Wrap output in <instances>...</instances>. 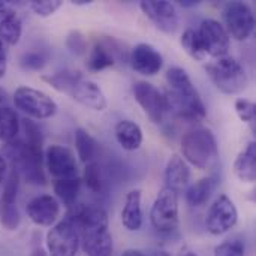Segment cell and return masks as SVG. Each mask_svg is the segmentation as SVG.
<instances>
[{
    "label": "cell",
    "instance_id": "cell-1",
    "mask_svg": "<svg viewBox=\"0 0 256 256\" xmlns=\"http://www.w3.org/2000/svg\"><path fill=\"white\" fill-rule=\"evenodd\" d=\"M166 82L170 87L165 94L168 110L188 120H202L207 116V108L183 68H170L166 70Z\"/></svg>",
    "mask_w": 256,
    "mask_h": 256
},
{
    "label": "cell",
    "instance_id": "cell-2",
    "mask_svg": "<svg viewBox=\"0 0 256 256\" xmlns=\"http://www.w3.org/2000/svg\"><path fill=\"white\" fill-rule=\"evenodd\" d=\"M42 80L54 90L70 96L74 100L90 110L104 111L108 106V100L102 88L78 70H60L52 75H44Z\"/></svg>",
    "mask_w": 256,
    "mask_h": 256
},
{
    "label": "cell",
    "instance_id": "cell-3",
    "mask_svg": "<svg viewBox=\"0 0 256 256\" xmlns=\"http://www.w3.org/2000/svg\"><path fill=\"white\" fill-rule=\"evenodd\" d=\"M183 159L198 170H210L219 158V147L214 134L207 128L188 130L182 138Z\"/></svg>",
    "mask_w": 256,
    "mask_h": 256
},
{
    "label": "cell",
    "instance_id": "cell-4",
    "mask_svg": "<svg viewBox=\"0 0 256 256\" xmlns=\"http://www.w3.org/2000/svg\"><path fill=\"white\" fill-rule=\"evenodd\" d=\"M4 160L10 162L12 170L22 176L32 184H45V174L42 171L44 154L33 152L22 140L15 138L6 142L4 152L2 154Z\"/></svg>",
    "mask_w": 256,
    "mask_h": 256
},
{
    "label": "cell",
    "instance_id": "cell-5",
    "mask_svg": "<svg viewBox=\"0 0 256 256\" xmlns=\"http://www.w3.org/2000/svg\"><path fill=\"white\" fill-rule=\"evenodd\" d=\"M207 75L218 90L225 94H238L248 87V75L238 60L231 56L218 57L206 66Z\"/></svg>",
    "mask_w": 256,
    "mask_h": 256
},
{
    "label": "cell",
    "instance_id": "cell-6",
    "mask_svg": "<svg viewBox=\"0 0 256 256\" xmlns=\"http://www.w3.org/2000/svg\"><path fill=\"white\" fill-rule=\"evenodd\" d=\"M66 219L75 226L80 236V246L108 231V214L99 206L75 204Z\"/></svg>",
    "mask_w": 256,
    "mask_h": 256
},
{
    "label": "cell",
    "instance_id": "cell-7",
    "mask_svg": "<svg viewBox=\"0 0 256 256\" xmlns=\"http://www.w3.org/2000/svg\"><path fill=\"white\" fill-rule=\"evenodd\" d=\"M14 104L16 110L24 112L27 117L36 120L50 118L58 110L54 99H51L46 93L27 86H21L15 90Z\"/></svg>",
    "mask_w": 256,
    "mask_h": 256
},
{
    "label": "cell",
    "instance_id": "cell-8",
    "mask_svg": "<svg viewBox=\"0 0 256 256\" xmlns=\"http://www.w3.org/2000/svg\"><path fill=\"white\" fill-rule=\"evenodd\" d=\"M150 222L153 228L162 234H170L178 226V195L170 188H162L158 194L152 212Z\"/></svg>",
    "mask_w": 256,
    "mask_h": 256
},
{
    "label": "cell",
    "instance_id": "cell-9",
    "mask_svg": "<svg viewBox=\"0 0 256 256\" xmlns=\"http://www.w3.org/2000/svg\"><path fill=\"white\" fill-rule=\"evenodd\" d=\"M222 16L225 21V30L230 38L237 40H246L250 38L255 28V14L252 8L244 2H228L224 6Z\"/></svg>",
    "mask_w": 256,
    "mask_h": 256
},
{
    "label": "cell",
    "instance_id": "cell-10",
    "mask_svg": "<svg viewBox=\"0 0 256 256\" xmlns=\"http://www.w3.org/2000/svg\"><path fill=\"white\" fill-rule=\"evenodd\" d=\"M132 92H134L135 100L142 108V111L147 114V117L153 123L160 124L168 111L165 94L156 86H153L152 82H147V81H136L134 84Z\"/></svg>",
    "mask_w": 256,
    "mask_h": 256
},
{
    "label": "cell",
    "instance_id": "cell-11",
    "mask_svg": "<svg viewBox=\"0 0 256 256\" xmlns=\"http://www.w3.org/2000/svg\"><path fill=\"white\" fill-rule=\"evenodd\" d=\"M238 220V212L232 200L220 195L208 208L206 218V228L212 236H222L232 230Z\"/></svg>",
    "mask_w": 256,
    "mask_h": 256
},
{
    "label": "cell",
    "instance_id": "cell-12",
    "mask_svg": "<svg viewBox=\"0 0 256 256\" xmlns=\"http://www.w3.org/2000/svg\"><path fill=\"white\" fill-rule=\"evenodd\" d=\"M50 256H75L80 249V236L75 226L64 218L46 234Z\"/></svg>",
    "mask_w": 256,
    "mask_h": 256
},
{
    "label": "cell",
    "instance_id": "cell-13",
    "mask_svg": "<svg viewBox=\"0 0 256 256\" xmlns=\"http://www.w3.org/2000/svg\"><path fill=\"white\" fill-rule=\"evenodd\" d=\"M126 58L129 57L124 51V46L112 38H105L98 40L90 50L87 68L92 72H99L114 66L117 62H124Z\"/></svg>",
    "mask_w": 256,
    "mask_h": 256
},
{
    "label": "cell",
    "instance_id": "cell-14",
    "mask_svg": "<svg viewBox=\"0 0 256 256\" xmlns=\"http://www.w3.org/2000/svg\"><path fill=\"white\" fill-rule=\"evenodd\" d=\"M18 189L20 176L16 171H10L4 180L3 196L0 198V224L8 231H15L21 224L18 210Z\"/></svg>",
    "mask_w": 256,
    "mask_h": 256
},
{
    "label": "cell",
    "instance_id": "cell-15",
    "mask_svg": "<svg viewBox=\"0 0 256 256\" xmlns=\"http://www.w3.org/2000/svg\"><path fill=\"white\" fill-rule=\"evenodd\" d=\"M196 32L201 39L206 54H208L214 58L224 57L228 54V50L231 45V38L222 22H219L218 20H213V18H207L200 24V28Z\"/></svg>",
    "mask_w": 256,
    "mask_h": 256
},
{
    "label": "cell",
    "instance_id": "cell-16",
    "mask_svg": "<svg viewBox=\"0 0 256 256\" xmlns=\"http://www.w3.org/2000/svg\"><path fill=\"white\" fill-rule=\"evenodd\" d=\"M44 159H45L48 172L56 180L78 177V164L70 148L64 146H58V144L50 146L45 150Z\"/></svg>",
    "mask_w": 256,
    "mask_h": 256
},
{
    "label": "cell",
    "instance_id": "cell-17",
    "mask_svg": "<svg viewBox=\"0 0 256 256\" xmlns=\"http://www.w3.org/2000/svg\"><path fill=\"white\" fill-rule=\"evenodd\" d=\"M144 15L162 32L176 33L180 26V16L176 6L168 0H144L140 3Z\"/></svg>",
    "mask_w": 256,
    "mask_h": 256
},
{
    "label": "cell",
    "instance_id": "cell-18",
    "mask_svg": "<svg viewBox=\"0 0 256 256\" xmlns=\"http://www.w3.org/2000/svg\"><path fill=\"white\" fill-rule=\"evenodd\" d=\"M26 213L38 226H51L60 216V202L51 195H38L27 202Z\"/></svg>",
    "mask_w": 256,
    "mask_h": 256
},
{
    "label": "cell",
    "instance_id": "cell-19",
    "mask_svg": "<svg viewBox=\"0 0 256 256\" xmlns=\"http://www.w3.org/2000/svg\"><path fill=\"white\" fill-rule=\"evenodd\" d=\"M129 62L138 74L146 76H153L159 74V70L164 66L162 54L150 44L135 45L130 51Z\"/></svg>",
    "mask_w": 256,
    "mask_h": 256
},
{
    "label": "cell",
    "instance_id": "cell-20",
    "mask_svg": "<svg viewBox=\"0 0 256 256\" xmlns=\"http://www.w3.org/2000/svg\"><path fill=\"white\" fill-rule=\"evenodd\" d=\"M22 33V22L18 14L12 9V4L4 2L0 6V40L8 45L18 44Z\"/></svg>",
    "mask_w": 256,
    "mask_h": 256
},
{
    "label": "cell",
    "instance_id": "cell-21",
    "mask_svg": "<svg viewBox=\"0 0 256 256\" xmlns=\"http://www.w3.org/2000/svg\"><path fill=\"white\" fill-rule=\"evenodd\" d=\"M189 180H190V170L188 162L180 154H172L166 162V168H165L166 188L178 192L189 184Z\"/></svg>",
    "mask_w": 256,
    "mask_h": 256
},
{
    "label": "cell",
    "instance_id": "cell-22",
    "mask_svg": "<svg viewBox=\"0 0 256 256\" xmlns=\"http://www.w3.org/2000/svg\"><path fill=\"white\" fill-rule=\"evenodd\" d=\"M122 224L128 231H138L142 226V207L141 190L134 189L126 195L122 210Z\"/></svg>",
    "mask_w": 256,
    "mask_h": 256
},
{
    "label": "cell",
    "instance_id": "cell-23",
    "mask_svg": "<svg viewBox=\"0 0 256 256\" xmlns=\"http://www.w3.org/2000/svg\"><path fill=\"white\" fill-rule=\"evenodd\" d=\"M116 140L120 147L126 152H135L142 144V130L141 128L130 120H122L114 128Z\"/></svg>",
    "mask_w": 256,
    "mask_h": 256
},
{
    "label": "cell",
    "instance_id": "cell-24",
    "mask_svg": "<svg viewBox=\"0 0 256 256\" xmlns=\"http://www.w3.org/2000/svg\"><path fill=\"white\" fill-rule=\"evenodd\" d=\"M234 172L243 183H254L256 178V142L250 141L234 162Z\"/></svg>",
    "mask_w": 256,
    "mask_h": 256
},
{
    "label": "cell",
    "instance_id": "cell-25",
    "mask_svg": "<svg viewBox=\"0 0 256 256\" xmlns=\"http://www.w3.org/2000/svg\"><path fill=\"white\" fill-rule=\"evenodd\" d=\"M218 177L210 176L190 184L186 190V201L190 207H201L208 202L218 188Z\"/></svg>",
    "mask_w": 256,
    "mask_h": 256
},
{
    "label": "cell",
    "instance_id": "cell-26",
    "mask_svg": "<svg viewBox=\"0 0 256 256\" xmlns=\"http://www.w3.org/2000/svg\"><path fill=\"white\" fill-rule=\"evenodd\" d=\"M80 189H81V180L78 177H75V178H63V180H56L54 182V194L57 196L56 200H58L68 208L75 206Z\"/></svg>",
    "mask_w": 256,
    "mask_h": 256
},
{
    "label": "cell",
    "instance_id": "cell-27",
    "mask_svg": "<svg viewBox=\"0 0 256 256\" xmlns=\"http://www.w3.org/2000/svg\"><path fill=\"white\" fill-rule=\"evenodd\" d=\"M20 118L15 110L8 105H0V141L10 142L18 136Z\"/></svg>",
    "mask_w": 256,
    "mask_h": 256
},
{
    "label": "cell",
    "instance_id": "cell-28",
    "mask_svg": "<svg viewBox=\"0 0 256 256\" xmlns=\"http://www.w3.org/2000/svg\"><path fill=\"white\" fill-rule=\"evenodd\" d=\"M75 148L80 160L82 164L93 162L98 153V142L96 140L82 128H78L75 130Z\"/></svg>",
    "mask_w": 256,
    "mask_h": 256
},
{
    "label": "cell",
    "instance_id": "cell-29",
    "mask_svg": "<svg viewBox=\"0 0 256 256\" xmlns=\"http://www.w3.org/2000/svg\"><path fill=\"white\" fill-rule=\"evenodd\" d=\"M84 183L93 194H104L106 188V180L102 171V166L98 162H88L84 168Z\"/></svg>",
    "mask_w": 256,
    "mask_h": 256
},
{
    "label": "cell",
    "instance_id": "cell-30",
    "mask_svg": "<svg viewBox=\"0 0 256 256\" xmlns=\"http://www.w3.org/2000/svg\"><path fill=\"white\" fill-rule=\"evenodd\" d=\"M81 248L87 256H112V237L106 231L99 237L81 244Z\"/></svg>",
    "mask_w": 256,
    "mask_h": 256
},
{
    "label": "cell",
    "instance_id": "cell-31",
    "mask_svg": "<svg viewBox=\"0 0 256 256\" xmlns=\"http://www.w3.org/2000/svg\"><path fill=\"white\" fill-rule=\"evenodd\" d=\"M180 44H182L183 50H184L192 58H195V60H198V62H202V60L207 57V54H206V51H204V46H202V44H201V39H200L196 30L188 28V30L183 33V36H182V39H180Z\"/></svg>",
    "mask_w": 256,
    "mask_h": 256
},
{
    "label": "cell",
    "instance_id": "cell-32",
    "mask_svg": "<svg viewBox=\"0 0 256 256\" xmlns=\"http://www.w3.org/2000/svg\"><path fill=\"white\" fill-rule=\"evenodd\" d=\"M50 60V54L45 50H30L22 52L20 58V64L24 70H40Z\"/></svg>",
    "mask_w": 256,
    "mask_h": 256
},
{
    "label": "cell",
    "instance_id": "cell-33",
    "mask_svg": "<svg viewBox=\"0 0 256 256\" xmlns=\"http://www.w3.org/2000/svg\"><path fill=\"white\" fill-rule=\"evenodd\" d=\"M24 132H26V144L36 153L44 154L42 146H44V136L39 129V126L32 120H24Z\"/></svg>",
    "mask_w": 256,
    "mask_h": 256
},
{
    "label": "cell",
    "instance_id": "cell-34",
    "mask_svg": "<svg viewBox=\"0 0 256 256\" xmlns=\"http://www.w3.org/2000/svg\"><path fill=\"white\" fill-rule=\"evenodd\" d=\"M236 112L237 116L240 117L242 122L254 126L255 124L256 118V106L255 104L249 99H244V98H240L236 100Z\"/></svg>",
    "mask_w": 256,
    "mask_h": 256
},
{
    "label": "cell",
    "instance_id": "cell-35",
    "mask_svg": "<svg viewBox=\"0 0 256 256\" xmlns=\"http://www.w3.org/2000/svg\"><path fill=\"white\" fill-rule=\"evenodd\" d=\"M63 4L62 0H33L30 2V9L39 16H50L52 15L60 6Z\"/></svg>",
    "mask_w": 256,
    "mask_h": 256
},
{
    "label": "cell",
    "instance_id": "cell-36",
    "mask_svg": "<svg viewBox=\"0 0 256 256\" xmlns=\"http://www.w3.org/2000/svg\"><path fill=\"white\" fill-rule=\"evenodd\" d=\"M66 46L69 48L70 52L80 56V54H84L87 51V40L81 32L72 30L66 38Z\"/></svg>",
    "mask_w": 256,
    "mask_h": 256
},
{
    "label": "cell",
    "instance_id": "cell-37",
    "mask_svg": "<svg viewBox=\"0 0 256 256\" xmlns=\"http://www.w3.org/2000/svg\"><path fill=\"white\" fill-rule=\"evenodd\" d=\"M214 256H244V244L238 240L225 242L214 249Z\"/></svg>",
    "mask_w": 256,
    "mask_h": 256
},
{
    "label": "cell",
    "instance_id": "cell-38",
    "mask_svg": "<svg viewBox=\"0 0 256 256\" xmlns=\"http://www.w3.org/2000/svg\"><path fill=\"white\" fill-rule=\"evenodd\" d=\"M6 69H8V54H6L4 44L0 40V78L4 76Z\"/></svg>",
    "mask_w": 256,
    "mask_h": 256
},
{
    "label": "cell",
    "instance_id": "cell-39",
    "mask_svg": "<svg viewBox=\"0 0 256 256\" xmlns=\"http://www.w3.org/2000/svg\"><path fill=\"white\" fill-rule=\"evenodd\" d=\"M6 177H8V162L0 154V183H3L6 180Z\"/></svg>",
    "mask_w": 256,
    "mask_h": 256
},
{
    "label": "cell",
    "instance_id": "cell-40",
    "mask_svg": "<svg viewBox=\"0 0 256 256\" xmlns=\"http://www.w3.org/2000/svg\"><path fill=\"white\" fill-rule=\"evenodd\" d=\"M122 256H146L141 250H136V249H128V250H124Z\"/></svg>",
    "mask_w": 256,
    "mask_h": 256
},
{
    "label": "cell",
    "instance_id": "cell-41",
    "mask_svg": "<svg viewBox=\"0 0 256 256\" xmlns=\"http://www.w3.org/2000/svg\"><path fill=\"white\" fill-rule=\"evenodd\" d=\"M6 100H8V93L0 87V105H4Z\"/></svg>",
    "mask_w": 256,
    "mask_h": 256
},
{
    "label": "cell",
    "instance_id": "cell-42",
    "mask_svg": "<svg viewBox=\"0 0 256 256\" xmlns=\"http://www.w3.org/2000/svg\"><path fill=\"white\" fill-rule=\"evenodd\" d=\"M180 4L183 8H192V6H196L198 2H194V0H186V2H180Z\"/></svg>",
    "mask_w": 256,
    "mask_h": 256
},
{
    "label": "cell",
    "instance_id": "cell-43",
    "mask_svg": "<svg viewBox=\"0 0 256 256\" xmlns=\"http://www.w3.org/2000/svg\"><path fill=\"white\" fill-rule=\"evenodd\" d=\"M72 3L76 4V6H86V4H90L92 2H88V0H87V2H86V0H74Z\"/></svg>",
    "mask_w": 256,
    "mask_h": 256
},
{
    "label": "cell",
    "instance_id": "cell-44",
    "mask_svg": "<svg viewBox=\"0 0 256 256\" xmlns=\"http://www.w3.org/2000/svg\"><path fill=\"white\" fill-rule=\"evenodd\" d=\"M180 256H198L196 254H194V252H186V254H183V255Z\"/></svg>",
    "mask_w": 256,
    "mask_h": 256
}]
</instances>
